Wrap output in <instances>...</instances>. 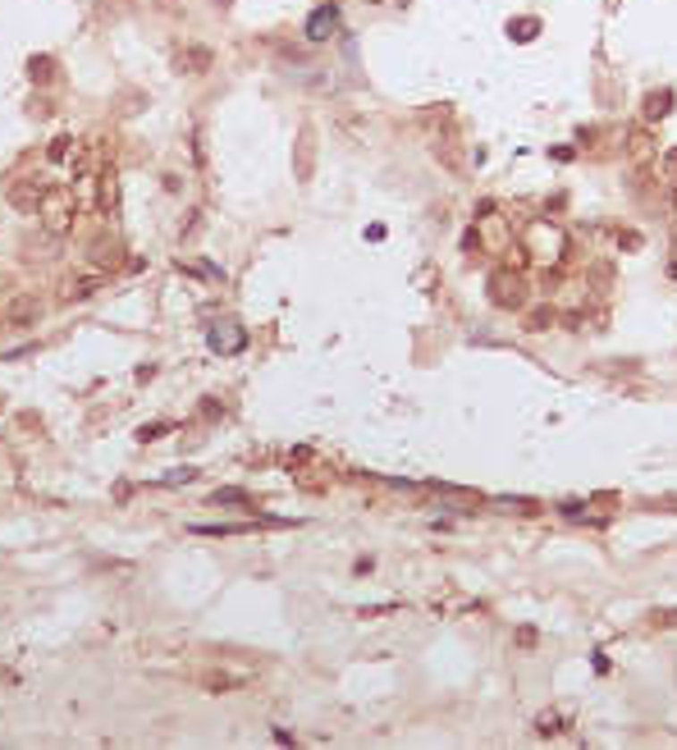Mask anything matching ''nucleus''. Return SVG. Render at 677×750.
Masks as SVG:
<instances>
[{
  "label": "nucleus",
  "instance_id": "obj_1",
  "mask_svg": "<svg viewBox=\"0 0 677 750\" xmlns=\"http://www.w3.org/2000/svg\"><path fill=\"white\" fill-rule=\"evenodd\" d=\"M37 215H42V229L47 233H69L73 229V215H78V197H73V188L69 183H55V188H47L42 192V202H37Z\"/></svg>",
  "mask_w": 677,
  "mask_h": 750
},
{
  "label": "nucleus",
  "instance_id": "obj_2",
  "mask_svg": "<svg viewBox=\"0 0 677 750\" xmlns=\"http://www.w3.org/2000/svg\"><path fill=\"white\" fill-rule=\"evenodd\" d=\"M490 302L517 311V307L527 302V280H522L517 270H495V274H490Z\"/></svg>",
  "mask_w": 677,
  "mask_h": 750
},
{
  "label": "nucleus",
  "instance_id": "obj_3",
  "mask_svg": "<svg viewBox=\"0 0 677 750\" xmlns=\"http://www.w3.org/2000/svg\"><path fill=\"white\" fill-rule=\"evenodd\" d=\"M527 243H531V257H536V261H559V252H563V229L536 220V224L527 229Z\"/></svg>",
  "mask_w": 677,
  "mask_h": 750
},
{
  "label": "nucleus",
  "instance_id": "obj_4",
  "mask_svg": "<svg viewBox=\"0 0 677 750\" xmlns=\"http://www.w3.org/2000/svg\"><path fill=\"white\" fill-rule=\"evenodd\" d=\"M207 343H211V352H243L248 334H243V325H233V321H216L207 330Z\"/></svg>",
  "mask_w": 677,
  "mask_h": 750
},
{
  "label": "nucleus",
  "instance_id": "obj_5",
  "mask_svg": "<svg viewBox=\"0 0 677 750\" xmlns=\"http://www.w3.org/2000/svg\"><path fill=\"white\" fill-rule=\"evenodd\" d=\"M334 32H339V10H334V5L311 10V19H307V42H330Z\"/></svg>",
  "mask_w": 677,
  "mask_h": 750
},
{
  "label": "nucleus",
  "instance_id": "obj_6",
  "mask_svg": "<svg viewBox=\"0 0 677 750\" xmlns=\"http://www.w3.org/2000/svg\"><path fill=\"white\" fill-rule=\"evenodd\" d=\"M97 206H101L106 220L119 215V174H114V170H101V174H97Z\"/></svg>",
  "mask_w": 677,
  "mask_h": 750
},
{
  "label": "nucleus",
  "instance_id": "obj_7",
  "mask_svg": "<svg viewBox=\"0 0 677 750\" xmlns=\"http://www.w3.org/2000/svg\"><path fill=\"white\" fill-rule=\"evenodd\" d=\"M37 316H42V298H28V293H23V298H10V302H5V321H10V325H32Z\"/></svg>",
  "mask_w": 677,
  "mask_h": 750
},
{
  "label": "nucleus",
  "instance_id": "obj_8",
  "mask_svg": "<svg viewBox=\"0 0 677 750\" xmlns=\"http://www.w3.org/2000/svg\"><path fill=\"white\" fill-rule=\"evenodd\" d=\"M174 64H179L183 73H207V69H211V51H207V46H179Z\"/></svg>",
  "mask_w": 677,
  "mask_h": 750
},
{
  "label": "nucleus",
  "instance_id": "obj_9",
  "mask_svg": "<svg viewBox=\"0 0 677 750\" xmlns=\"http://www.w3.org/2000/svg\"><path fill=\"white\" fill-rule=\"evenodd\" d=\"M248 678L243 673H202V687L207 691H216V695H224V691H238Z\"/></svg>",
  "mask_w": 677,
  "mask_h": 750
},
{
  "label": "nucleus",
  "instance_id": "obj_10",
  "mask_svg": "<svg viewBox=\"0 0 677 750\" xmlns=\"http://www.w3.org/2000/svg\"><path fill=\"white\" fill-rule=\"evenodd\" d=\"M668 101H673L668 92H650V97H646V120H664V114H668Z\"/></svg>",
  "mask_w": 677,
  "mask_h": 750
},
{
  "label": "nucleus",
  "instance_id": "obj_11",
  "mask_svg": "<svg viewBox=\"0 0 677 750\" xmlns=\"http://www.w3.org/2000/svg\"><path fill=\"white\" fill-rule=\"evenodd\" d=\"M536 28H540L536 19H512V23H508V32L517 37V42H531V37H536Z\"/></svg>",
  "mask_w": 677,
  "mask_h": 750
},
{
  "label": "nucleus",
  "instance_id": "obj_12",
  "mask_svg": "<svg viewBox=\"0 0 677 750\" xmlns=\"http://www.w3.org/2000/svg\"><path fill=\"white\" fill-rule=\"evenodd\" d=\"M106 284V274H92V280H78L73 289H69V298H88V293H97Z\"/></svg>",
  "mask_w": 677,
  "mask_h": 750
},
{
  "label": "nucleus",
  "instance_id": "obj_13",
  "mask_svg": "<svg viewBox=\"0 0 677 750\" xmlns=\"http://www.w3.org/2000/svg\"><path fill=\"white\" fill-rule=\"evenodd\" d=\"M73 151H78V147H73V138H60V142H51V151H47V156H51V161H69Z\"/></svg>",
  "mask_w": 677,
  "mask_h": 750
},
{
  "label": "nucleus",
  "instance_id": "obj_14",
  "mask_svg": "<svg viewBox=\"0 0 677 750\" xmlns=\"http://www.w3.org/2000/svg\"><path fill=\"white\" fill-rule=\"evenodd\" d=\"M211 499H216V503H248V494H243V490H216Z\"/></svg>",
  "mask_w": 677,
  "mask_h": 750
},
{
  "label": "nucleus",
  "instance_id": "obj_15",
  "mask_svg": "<svg viewBox=\"0 0 677 750\" xmlns=\"http://www.w3.org/2000/svg\"><path fill=\"white\" fill-rule=\"evenodd\" d=\"M650 151V138L646 133H631V156H646Z\"/></svg>",
  "mask_w": 677,
  "mask_h": 750
},
{
  "label": "nucleus",
  "instance_id": "obj_16",
  "mask_svg": "<svg viewBox=\"0 0 677 750\" xmlns=\"http://www.w3.org/2000/svg\"><path fill=\"white\" fill-rule=\"evenodd\" d=\"M664 174H677V151H668V156H664Z\"/></svg>",
  "mask_w": 677,
  "mask_h": 750
}]
</instances>
